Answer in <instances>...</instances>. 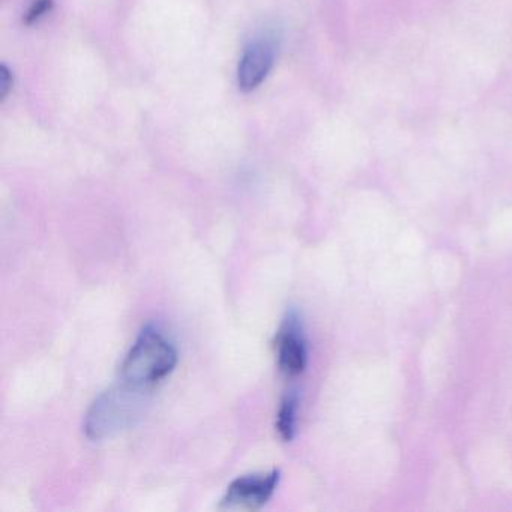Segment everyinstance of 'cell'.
<instances>
[{
  "instance_id": "6da1fadb",
  "label": "cell",
  "mask_w": 512,
  "mask_h": 512,
  "mask_svg": "<svg viewBox=\"0 0 512 512\" xmlns=\"http://www.w3.org/2000/svg\"><path fill=\"white\" fill-rule=\"evenodd\" d=\"M178 364V352L166 335L149 325L143 328L136 343L122 362V382L134 388H154L172 374Z\"/></svg>"
},
{
  "instance_id": "7a4b0ae2",
  "label": "cell",
  "mask_w": 512,
  "mask_h": 512,
  "mask_svg": "<svg viewBox=\"0 0 512 512\" xmlns=\"http://www.w3.org/2000/svg\"><path fill=\"white\" fill-rule=\"evenodd\" d=\"M145 394V389L134 388L125 382L103 392L86 413L83 422L86 436L101 440L127 430L142 416Z\"/></svg>"
},
{
  "instance_id": "3957f363",
  "label": "cell",
  "mask_w": 512,
  "mask_h": 512,
  "mask_svg": "<svg viewBox=\"0 0 512 512\" xmlns=\"http://www.w3.org/2000/svg\"><path fill=\"white\" fill-rule=\"evenodd\" d=\"M280 482V470L254 473L235 479L221 499L220 508L254 511L262 508L274 496Z\"/></svg>"
},
{
  "instance_id": "277c9868",
  "label": "cell",
  "mask_w": 512,
  "mask_h": 512,
  "mask_svg": "<svg viewBox=\"0 0 512 512\" xmlns=\"http://www.w3.org/2000/svg\"><path fill=\"white\" fill-rule=\"evenodd\" d=\"M277 359L281 373L289 377L299 376L307 368L308 350L301 319L290 311L277 335Z\"/></svg>"
},
{
  "instance_id": "5b68a950",
  "label": "cell",
  "mask_w": 512,
  "mask_h": 512,
  "mask_svg": "<svg viewBox=\"0 0 512 512\" xmlns=\"http://www.w3.org/2000/svg\"><path fill=\"white\" fill-rule=\"evenodd\" d=\"M275 61V47L268 38H260L245 49L238 68V85L242 91L259 88L271 73Z\"/></svg>"
},
{
  "instance_id": "8992f818",
  "label": "cell",
  "mask_w": 512,
  "mask_h": 512,
  "mask_svg": "<svg viewBox=\"0 0 512 512\" xmlns=\"http://www.w3.org/2000/svg\"><path fill=\"white\" fill-rule=\"evenodd\" d=\"M298 394L296 392H289L286 397L281 401L280 409L277 415L278 434L284 442H290L295 437L296 433V415H298Z\"/></svg>"
},
{
  "instance_id": "52a82bcc",
  "label": "cell",
  "mask_w": 512,
  "mask_h": 512,
  "mask_svg": "<svg viewBox=\"0 0 512 512\" xmlns=\"http://www.w3.org/2000/svg\"><path fill=\"white\" fill-rule=\"evenodd\" d=\"M53 7V0H34V4L29 8L25 16L26 25H34L38 20L43 19L47 13H50Z\"/></svg>"
},
{
  "instance_id": "ba28073f",
  "label": "cell",
  "mask_w": 512,
  "mask_h": 512,
  "mask_svg": "<svg viewBox=\"0 0 512 512\" xmlns=\"http://www.w3.org/2000/svg\"><path fill=\"white\" fill-rule=\"evenodd\" d=\"M13 88V74L5 65L0 68V100L4 101Z\"/></svg>"
}]
</instances>
